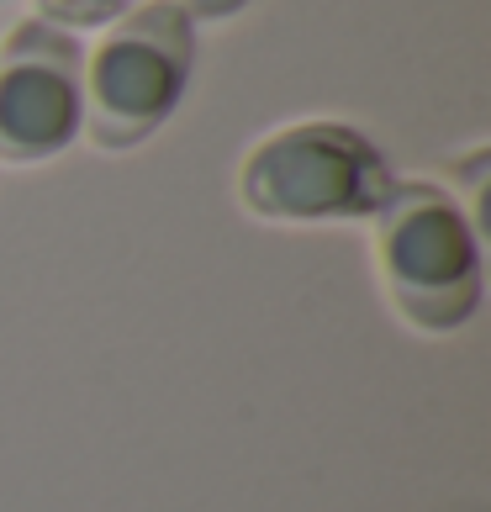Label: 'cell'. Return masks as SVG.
Listing matches in <instances>:
<instances>
[{
    "label": "cell",
    "mask_w": 491,
    "mask_h": 512,
    "mask_svg": "<svg viewBox=\"0 0 491 512\" xmlns=\"http://www.w3.org/2000/svg\"><path fill=\"white\" fill-rule=\"evenodd\" d=\"M85 127V53L53 22H22L0 53V164H43Z\"/></svg>",
    "instance_id": "cell-4"
},
{
    "label": "cell",
    "mask_w": 491,
    "mask_h": 512,
    "mask_svg": "<svg viewBox=\"0 0 491 512\" xmlns=\"http://www.w3.org/2000/svg\"><path fill=\"white\" fill-rule=\"evenodd\" d=\"M43 6V22L53 27H101L111 16H127L143 0H37Z\"/></svg>",
    "instance_id": "cell-5"
},
{
    "label": "cell",
    "mask_w": 491,
    "mask_h": 512,
    "mask_svg": "<svg viewBox=\"0 0 491 512\" xmlns=\"http://www.w3.org/2000/svg\"><path fill=\"white\" fill-rule=\"evenodd\" d=\"M196 64V32L180 0H143L96 48L85 74V132L106 154L138 148L169 122Z\"/></svg>",
    "instance_id": "cell-3"
},
{
    "label": "cell",
    "mask_w": 491,
    "mask_h": 512,
    "mask_svg": "<svg viewBox=\"0 0 491 512\" xmlns=\"http://www.w3.org/2000/svg\"><path fill=\"white\" fill-rule=\"evenodd\" d=\"M238 191L264 222H365L391 196V169L365 132L344 122H296L243 159Z\"/></svg>",
    "instance_id": "cell-2"
},
{
    "label": "cell",
    "mask_w": 491,
    "mask_h": 512,
    "mask_svg": "<svg viewBox=\"0 0 491 512\" xmlns=\"http://www.w3.org/2000/svg\"><path fill=\"white\" fill-rule=\"evenodd\" d=\"M249 0H180V11L185 16H206V22H217V16H233V11H243Z\"/></svg>",
    "instance_id": "cell-6"
},
{
    "label": "cell",
    "mask_w": 491,
    "mask_h": 512,
    "mask_svg": "<svg viewBox=\"0 0 491 512\" xmlns=\"http://www.w3.org/2000/svg\"><path fill=\"white\" fill-rule=\"evenodd\" d=\"M375 270L412 328L455 333L481 312V243L439 185H391L375 212Z\"/></svg>",
    "instance_id": "cell-1"
}]
</instances>
